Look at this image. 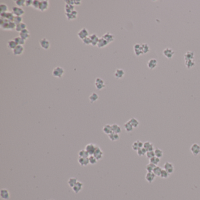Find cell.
Returning a JSON list of instances; mask_svg holds the SVG:
<instances>
[{"mask_svg":"<svg viewBox=\"0 0 200 200\" xmlns=\"http://www.w3.org/2000/svg\"><path fill=\"white\" fill-rule=\"evenodd\" d=\"M39 44H40L41 47L44 50H48L51 47V43H50L49 41L45 38L41 39L39 40Z\"/></svg>","mask_w":200,"mask_h":200,"instance_id":"7a4b0ae2","label":"cell"},{"mask_svg":"<svg viewBox=\"0 0 200 200\" xmlns=\"http://www.w3.org/2000/svg\"><path fill=\"white\" fill-rule=\"evenodd\" d=\"M89 163H90L91 164H95L97 163V160L92 155L90 156L89 157Z\"/></svg>","mask_w":200,"mask_h":200,"instance_id":"11a10c76","label":"cell"},{"mask_svg":"<svg viewBox=\"0 0 200 200\" xmlns=\"http://www.w3.org/2000/svg\"><path fill=\"white\" fill-rule=\"evenodd\" d=\"M64 73L65 70L63 67H57L53 69L52 72V75L53 76L55 77V78H61L64 76Z\"/></svg>","mask_w":200,"mask_h":200,"instance_id":"6da1fadb","label":"cell"},{"mask_svg":"<svg viewBox=\"0 0 200 200\" xmlns=\"http://www.w3.org/2000/svg\"><path fill=\"white\" fill-rule=\"evenodd\" d=\"M108 44H109L108 42H107L105 39L103 38L102 37V38H99V40L98 44H97V46L99 48H105V47H106L107 45H108Z\"/></svg>","mask_w":200,"mask_h":200,"instance_id":"603a6c76","label":"cell"},{"mask_svg":"<svg viewBox=\"0 0 200 200\" xmlns=\"http://www.w3.org/2000/svg\"><path fill=\"white\" fill-rule=\"evenodd\" d=\"M143 143L142 141H140V140H137L136 141H134L132 144V149H133L135 151H137L138 149H141V148L143 147Z\"/></svg>","mask_w":200,"mask_h":200,"instance_id":"ac0fdd59","label":"cell"},{"mask_svg":"<svg viewBox=\"0 0 200 200\" xmlns=\"http://www.w3.org/2000/svg\"><path fill=\"white\" fill-rule=\"evenodd\" d=\"M156 175L154 174L153 172L151 173H148L146 175V177H145V178H146V181L149 183H152L154 181L156 178Z\"/></svg>","mask_w":200,"mask_h":200,"instance_id":"d6986e66","label":"cell"},{"mask_svg":"<svg viewBox=\"0 0 200 200\" xmlns=\"http://www.w3.org/2000/svg\"><path fill=\"white\" fill-rule=\"evenodd\" d=\"M97 146H96L95 144H92V143H90V144H88V145H86L85 150L87 151V152L89 153L90 156L93 155L94 152H95Z\"/></svg>","mask_w":200,"mask_h":200,"instance_id":"ba28073f","label":"cell"},{"mask_svg":"<svg viewBox=\"0 0 200 200\" xmlns=\"http://www.w3.org/2000/svg\"><path fill=\"white\" fill-rule=\"evenodd\" d=\"M93 156L97 159V160H100L103 157V152L102 150L100 149L99 147H97L96 149L95 152H94L93 154Z\"/></svg>","mask_w":200,"mask_h":200,"instance_id":"2e32d148","label":"cell"},{"mask_svg":"<svg viewBox=\"0 0 200 200\" xmlns=\"http://www.w3.org/2000/svg\"><path fill=\"white\" fill-rule=\"evenodd\" d=\"M49 7V2L48 0H42L40 1L39 10L41 12H44L46 11Z\"/></svg>","mask_w":200,"mask_h":200,"instance_id":"8992f818","label":"cell"},{"mask_svg":"<svg viewBox=\"0 0 200 200\" xmlns=\"http://www.w3.org/2000/svg\"><path fill=\"white\" fill-rule=\"evenodd\" d=\"M77 182L78 181H77L76 178H69L68 181V184L69 186L72 188L76 184Z\"/></svg>","mask_w":200,"mask_h":200,"instance_id":"816d5d0a","label":"cell"},{"mask_svg":"<svg viewBox=\"0 0 200 200\" xmlns=\"http://www.w3.org/2000/svg\"><path fill=\"white\" fill-rule=\"evenodd\" d=\"M154 153H155V156H156L158 158H160L163 156V152L161 149H156L154 150Z\"/></svg>","mask_w":200,"mask_h":200,"instance_id":"f6af8a7d","label":"cell"},{"mask_svg":"<svg viewBox=\"0 0 200 200\" xmlns=\"http://www.w3.org/2000/svg\"><path fill=\"white\" fill-rule=\"evenodd\" d=\"M108 136H109V138H110V140H111V141H113L117 140H119L120 138L119 134L113 133V132H112V133L110 134H109Z\"/></svg>","mask_w":200,"mask_h":200,"instance_id":"d590c367","label":"cell"},{"mask_svg":"<svg viewBox=\"0 0 200 200\" xmlns=\"http://www.w3.org/2000/svg\"><path fill=\"white\" fill-rule=\"evenodd\" d=\"M25 1L26 0H16V1H15V3L17 7L21 8L25 5Z\"/></svg>","mask_w":200,"mask_h":200,"instance_id":"7dc6e473","label":"cell"},{"mask_svg":"<svg viewBox=\"0 0 200 200\" xmlns=\"http://www.w3.org/2000/svg\"><path fill=\"white\" fill-rule=\"evenodd\" d=\"M125 75V72L122 69H116L114 72V76L117 79H122Z\"/></svg>","mask_w":200,"mask_h":200,"instance_id":"7402d4cb","label":"cell"},{"mask_svg":"<svg viewBox=\"0 0 200 200\" xmlns=\"http://www.w3.org/2000/svg\"><path fill=\"white\" fill-rule=\"evenodd\" d=\"M23 52H24V47L22 45H17L16 48L12 50V53L15 56L21 55Z\"/></svg>","mask_w":200,"mask_h":200,"instance_id":"30bf717a","label":"cell"},{"mask_svg":"<svg viewBox=\"0 0 200 200\" xmlns=\"http://www.w3.org/2000/svg\"><path fill=\"white\" fill-rule=\"evenodd\" d=\"M146 153H147V150L144 149V147L141 148V149H138L137 151V153L139 156H144L146 154Z\"/></svg>","mask_w":200,"mask_h":200,"instance_id":"681fc988","label":"cell"},{"mask_svg":"<svg viewBox=\"0 0 200 200\" xmlns=\"http://www.w3.org/2000/svg\"><path fill=\"white\" fill-rule=\"evenodd\" d=\"M89 37L90 38L91 41H92V44H91V45H92L93 46H97L99 40V38L97 37V35L96 34H92V35H89Z\"/></svg>","mask_w":200,"mask_h":200,"instance_id":"ffe728a7","label":"cell"},{"mask_svg":"<svg viewBox=\"0 0 200 200\" xmlns=\"http://www.w3.org/2000/svg\"><path fill=\"white\" fill-rule=\"evenodd\" d=\"M194 56H195L194 52L193 51H187V52L184 54V59H185V61L194 59Z\"/></svg>","mask_w":200,"mask_h":200,"instance_id":"4316f807","label":"cell"},{"mask_svg":"<svg viewBox=\"0 0 200 200\" xmlns=\"http://www.w3.org/2000/svg\"><path fill=\"white\" fill-rule=\"evenodd\" d=\"M156 166H155V165L153 164L150 163L149 164H148L147 166H146V169L148 173L153 172V170L154 169V168L156 167Z\"/></svg>","mask_w":200,"mask_h":200,"instance_id":"ee69618b","label":"cell"},{"mask_svg":"<svg viewBox=\"0 0 200 200\" xmlns=\"http://www.w3.org/2000/svg\"><path fill=\"white\" fill-rule=\"evenodd\" d=\"M134 51L136 56H140L143 54L142 49H141V44H136L134 45Z\"/></svg>","mask_w":200,"mask_h":200,"instance_id":"e0dca14e","label":"cell"},{"mask_svg":"<svg viewBox=\"0 0 200 200\" xmlns=\"http://www.w3.org/2000/svg\"><path fill=\"white\" fill-rule=\"evenodd\" d=\"M163 55H164V56H166L167 58L168 59H171L173 57L174 55V51H173V49L167 48L164 49V51L163 52Z\"/></svg>","mask_w":200,"mask_h":200,"instance_id":"9c48e42d","label":"cell"},{"mask_svg":"<svg viewBox=\"0 0 200 200\" xmlns=\"http://www.w3.org/2000/svg\"><path fill=\"white\" fill-rule=\"evenodd\" d=\"M12 12L15 16L22 17L25 14V11L22 8L18 7H13L12 8Z\"/></svg>","mask_w":200,"mask_h":200,"instance_id":"3957f363","label":"cell"},{"mask_svg":"<svg viewBox=\"0 0 200 200\" xmlns=\"http://www.w3.org/2000/svg\"><path fill=\"white\" fill-rule=\"evenodd\" d=\"M33 1L32 0H26L25 1V6L26 7H31L32 5Z\"/></svg>","mask_w":200,"mask_h":200,"instance_id":"6f0895ef","label":"cell"},{"mask_svg":"<svg viewBox=\"0 0 200 200\" xmlns=\"http://www.w3.org/2000/svg\"><path fill=\"white\" fill-rule=\"evenodd\" d=\"M190 151L194 156H197L200 153V146L197 143H194L190 147Z\"/></svg>","mask_w":200,"mask_h":200,"instance_id":"52a82bcc","label":"cell"},{"mask_svg":"<svg viewBox=\"0 0 200 200\" xmlns=\"http://www.w3.org/2000/svg\"><path fill=\"white\" fill-rule=\"evenodd\" d=\"M94 85L97 89L102 90L105 87V81L100 78H97L95 80Z\"/></svg>","mask_w":200,"mask_h":200,"instance_id":"277c9868","label":"cell"},{"mask_svg":"<svg viewBox=\"0 0 200 200\" xmlns=\"http://www.w3.org/2000/svg\"><path fill=\"white\" fill-rule=\"evenodd\" d=\"M157 64H158V61L157 59H150L147 62V67L150 69H154L157 67Z\"/></svg>","mask_w":200,"mask_h":200,"instance_id":"9a60e30c","label":"cell"},{"mask_svg":"<svg viewBox=\"0 0 200 200\" xmlns=\"http://www.w3.org/2000/svg\"><path fill=\"white\" fill-rule=\"evenodd\" d=\"M81 2H82V1H79V0H75V1H74L75 5H77V6L80 5H81Z\"/></svg>","mask_w":200,"mask_h":200,"instance_id":"91938a15","label":"cell"},{"mask_svg":"<svg viewBox=\"0 0 200 200\" xmlns=\"http://www.w3.org/2000/svg\"><path fill=\"white\" fill-rule=\"evenodd\" d=\"M83 44H85V45H89L90 44H92V41H91V39L90 37H86V38H85L84 39L82 40Z\"/></svg>","mask_w":200,"mask_h":200,"instance_id":"9f6ffc18","label":"cell"},{"mask_svg":"<svg viewBox=\"0 0 200 200\" xmlns=\"http://www.w3.org/2000/svg\"><path fill=\"white\" fill-rule=\"evenodd\" d=\"M146 156L147 158L150 159L153 158V157H154L155 156V153H154V151L152 150V151H148L146 153Z\"/></svg>","mask_w":200,"mask_h":200,"instance_id":"db71d44e","label":"cell"},{"mask_svg":"<svg viewBox=\"0 0 200 200\" xmlns=\"http://www.w3.org/2000/svg\"><path fill=\"white\" fill-rule=\"evenodd\" d=\"M129 123L132 124V126H133L134 128H136L139 125V122L137 120L136 118H131L130 120H129Z\"/></svg>","mask_w":200,"mask_h":200,"instance_id":"8d00e7d4","label":"cell"},{"mask_svg":"<svg viewBox=\"0 0 200 200\" xmlns=\"http://www.w3.org/2000/svg\"><path fill=\"white\" fill-rule=\"evenodd\" d=\"M162 168L159 166H156V167L154 168V169L153 170V173H154V174L156 176H158V177H160V174H161V173L162 171Z\"/></svg>","mask_w":200,"mask_h":200,"instance_id":"60d3db41","label":"cell"},{"mask_svg":"<svg viewBox=\"0 0 200 200\" xmlns=\"http://www.w3.org/2000/svg\"><path fill=\"white\" fill-rule=\"evenodd\" d=\"M141 45L143 54H146L149 52L150 51V47L147 44H142Z\"/></svg>","mask_w":200,"mask_h":200,"instance_id":"ab89813d","label":"cell"},{"mask_svg":"<svg viewBox=\"0 0 200 200\" xmlns=\"http://www.w3.org/2000/svg\"><path fill=\"white\" fill-rule=\"evenodd\" d=\"M19 36L22 38L26 41L30 38V32L28 29H25L22 30L21 32L19 33Z\"/></svg>","mask_w":200,"mask_h":200,"instance_id":"4fadbf2b","label":"cell"},{"mask_svg":"<svg viewBox=\"0 0 200 200\" xmlns=\"http://www.w3.org/2000/svg\"><path fill=\"white\" fill-rule=\"evenodd\" d=\"M14 17H15V15H14V14L12 13V12H9L8 11L5 13V19L7 20L8 21H13Z\"/></svg>","mask_w":200,"mask_h":200,"instance_id":"74e56055","label":"cell"},{"mask_svg":"<svg viewBox=\"0 0 200 200\" xmlns=\"http://www.w3.org/2000/svg\"><path fill=\"white\" fill-rule=\"evenodd\" d=\"M124 129L126 130V131L127 132H131L133 130V128L134 127L132 126V125L131 124L129 123V122H128L126 123H124Z\"/></svg>","mask_w":200,"mask_h":200,"instance_id":"f35d334b","label":"cell"},{"mask_svg":"<svg viewBox=\"0 0 200 200\" xmlns=\"http://www.w3.org/2000/svg\"><path fill=\"white\" fill-rule=\"evenodd\" d=\"M78 162L82 166H86L89 164V157H79L78 158Z\"/></svg>","mask_w":200,"mask_h":200,"instance_id":"44dd1931","label":"cell"},{"mask_svg":"<svg viewBox=\"0 0 200 200\" xmlns=\"http://www.w3.org/2000/svg\"><path fill=\"white\" fill-rule=\"evenodd\" d=\"M65 2L66 4H69V5H75V3H74V1L73 0H67V1H65Z\"/></svg>","mask_w":200,"mask_h":200,"instance_id":"680465c9","label":"cell"},{"mask_svg":"<svg viewBox=\"0 0 200 200\" xmlns=\"http://www.w3.org/2000/svg\"><path fill=\"white\" fill-rule=\"evenodd\" d=\"M169 176H170V174L166 170H164V169L162 170L161 174H160V177L162 178L166 179V178H167L169 177Z\"/></svg>","mask_w":200,"mask_h":200,"instance_id":"f907efd6","label":"cell"},{"mask_svg":"<svg viewBox=\"0 0 200 200\" xmlns=\"http://www.w3.org/2000/svg\"><path fill=\"white\" fill-rule=\"evenodd\" d=\"M78 14V11L76 10H74L70 13H65V15L67 20L71 21V20H74L77 18Z\"/></svg>","mask_w":200,"mask_h":200,"instance_id":"5bb4252c","label":"cell"},{"mask_svg":"<svg viewBox=\"0 0 200 200\" xmlns=\"http://www.w3.org/2000/svg\"><path fill=\"white\" fill-rule=\"evenodd\" d=\"M82 187H83V184L81 182L78 181L76 183V184L72 187V189H73V191L75 192V193H78L79 192L82 190Z\"/></svg>","mask_w":200,"mask_h":200,"instance_id":"cb8c5ba5","label":"cell"},{"mask_svg":"<svg viewBox=\"0 0 200 200\" xmlns=\"http://www.w3.org/2000/svg\"><path fill=\"white\" fill-rule=\"evenodd\" d=\"M160 161V158L157 157L156 156H154V157H153V158L150 159V163L153 164H154L156 166L158 164Z\"/></svg>","mask_w":200,"mask_h":200,"instance_id":"7bdbcfd3","label":"cell"},{"mask_svg":"<svg viewBox=\"0 0 200 200\" xmlns=\"http://www.w3.org/2000/svg\"><path fill=\"white\" fill-rule=\"evenodd\" d=\"M74 10H75V5L66 4L65 6V13H70V12H72Z\"/></svg>","mask_w":200,"mask_h":200,"instance_id":"836d02e7","label":"cell"},{"mask_svg":"<svg viewBox=\"0 0 200 200\" xmlns=\"http://www.w3.org/2000/svg\"><path fill=\"white\" fill-rule=\"evenodd\" d=\"M40 1L39 0H34L33 1L32 3V8H34V9H39V5H40Z\"/></svg>","mask_w":200,"mask_h":200,"instance_id":"f5cc1de1","label":"cell"},{"mask_svg":"<svg viewBox=\"0 0 200 200\" xmlns=\"http://www.w3.org/2000/svg\"><path fill=\"white\" fill-rule=\"evenodd\" d=\"M103 131L104 133L106 134H110L112 133V129H111V125L110 124H106L103 128Z\"/></svg>","mask_w":200,"mask_h":200,"instance_id":"f1b7e54d","label":"cell"},{"mask_svg":"<svg viewBox=\"0 0 200 200\" xmlns=\"http://www.w3.org/2000/svg\"><path fill=\"white\" fill-rule=\"evenodd\" d=\"M0 9H1V12H0V14L4 13V12H8V7L7 4L1 3V4H0Z\"/></svg>","mask_w":200,"mask_h":200,"instance_id":"bcb514c9","label":"cell"},{"mask_svg":"<svg viewBox=\"0 0 200 200\" xmlns=\"http://www.w3.org/2000/svg\"><path fill=\"white\" fill-rule=\"evenodd\" d=\"M23 18L22 17H18V16H15L14 18V20H13V22L14 23L17 25H18L20 24V23H21L22 22H23Z\"/></svg>","mask_w":200,"mask_h":200,"instance_id":"c3c4849f","label":"cell"},{"mask_svg":"<svg viewBox=\"0 0 200 200\" xmlns=\"http://www.w3.org/2000/svg\"><path fill=\"white\" fill-rule=\"evenodd\" d=\"M195 64H196V62H195L194 60V59L185 61V65L188 69L191 68V67H194Z\"/></svg>","mask_w":200,"mask_h":200,"instance_id":"e575fe53","label":"cell"},{"mask_svg":"<svg viewBox=\"0 0 200 200\" xmlns=\"http://www.w3.org/2000/svg\"><path fill=\"white\" fill-rule=\"evenodd\" d=\"M143 147H144V149L147 150V152H148V151L153 150V149H154L153 144L152 143H151L150 141H146V142L144 143V144H143Z\"/></svg>","mask_w":200,"mask_h":200,"instance_id":"83f0119b","label":"cell"},{"mask_svg":"<svg viewBox=\"0 0 200 200\" xmlns=\"http://www.w3.org/2000/svg\"><path fill=\"white\" fill-rule=\"evenodd\" d=\"M78 154L79 157H89V153H88L85 149L81 150V151H79Z\"/></svg>","mask_w":200,"mask_h":200,"instance_id":"b9f144b4","label":"cell"},{"mask_svg":"<svg viewBox=\"0 0 200 200\" xmlns=\"http://www.w3.org/2000/svg\"><path fill=\"white\" fill-rule=\"evenodd\" d=\"M102 38L105 39L109 44L113 42L114 40V35L110 32H106L102 36Z\"/></svg>","mask_w":200,"mask_h":200,"instance_id":"7c38bea8","label":"cell"},{"mask_svg":"<svg viewBox=\"0 0 200 200\" xmlns=\"http://www.w3.org/2000/svg\"><path fill=\"white\" fill-rule=\"evenodd\" d=\"M17 46V44L16 42H15V41L14 39H12V40H9L7 43V46L9 49L14 50V49L16 48Z\"/></svg>","mask_w":200,"mask_h":200,"instance_id":"f546056e","label":"cell"},{"mask_svg":"<svg viewBox=\"0 0 200 200\" xmlns=\"http://www.w3.org/2000/svg\"><path fill=\"white\" fill-rule=\"evenodd\" d=\"M26 28H27V25H26V23L24 22H22L21 23H20V24L17 25L15 29L17 32L20 33V32H21L22 30L25 29H27Z\"/></svg>","mask_w":200,"mask_h":200,"instance_id":"484cf974","label":"cell"},{"mask_svg":"<svg viewBox=\"0 0 200 200\" xmlns=\"http://www.w3.org/2000/svg\"><path fill=\"white\" fill-rule=\"evenodd\" d=\"M111 129H112V132L113 133L119 134L122 132V129L117 124H113L111 125Z\"/></svg>","mask_w":200,"mask_h":200,"instance_id":"4dcf8cb0","label":"cell"},{"mask_svg":"<svg viewBox=\"0 0 200 200\" xmlns=\"http://www.w3.org/2000/svg\"><path fill=\"white\" fill-rule=\"evenodd\" d=\"M164 169L166 170L170 174H171L174 172V167L172 163L170 162H166L164 165Z\"/></svg>","mask_w":200,"mask_h":200,"instance_id":"8fae6325","label":"cell"},{"mask_svg":"<svg viewBox=\"0 0 200 200\" xmlns=\"http://www.w3.org/2000/svg\"><path fill=\"white\" fill-rule=\"evenodd\" d=\"M90 102V103H94V102H96L97 100L99 99V95L96 93H93L90 95V96L89 97Z\"/></svg>","mask_w":200,"mask_h":200,"instance_id":"d6a6232c","label":"cell"},{"mask_svg":"<svg viewBox=\"0 0 200 200\" xmlns=\"http://www.w3.org/2000/svg\"><path fill=\"white\" fill-rule=\"evenodd\" d=\"M78 36L79 37V38H80L82 40L84 39L85 38H86V37H89V32H88V30L86 29V28H83L79 31L78 33Z\"/></svg>","mask_w":200,"mask_h":200,"instance_id":"5b68a950","label":"cell"},{"mask_svg":"<svg viewBox=\"0 0 200 200\" xmlns=\"http://www.w3.org/2000/svg\"><path fill=\"white\" fill-rule=\"evenodd\" d=\"M14 40L15 41V42H16L17 45H22L23 46L25 44V40L22 38L21 37H20V36L19 37H15V38H14Z\"/></svg>","mask_w":200,"mask_h":200,"instance_id":"1f68e13d","label":"cell"},{"mask_svg":"<svg viewBox=\"0 0 200 200\" xmlns=\"http://www.w3.org/2000/svg\"><path fill=\"white\" fill-rule=\"evenodd\" d=\"M1 197L4 200L9 199L10 197L9 191L6 189H2L1 190Z\"/></svg>","mask_w":200,"mask_h":200,"instance_id":"d4e9b609","label":"cell"}]
</instances>
